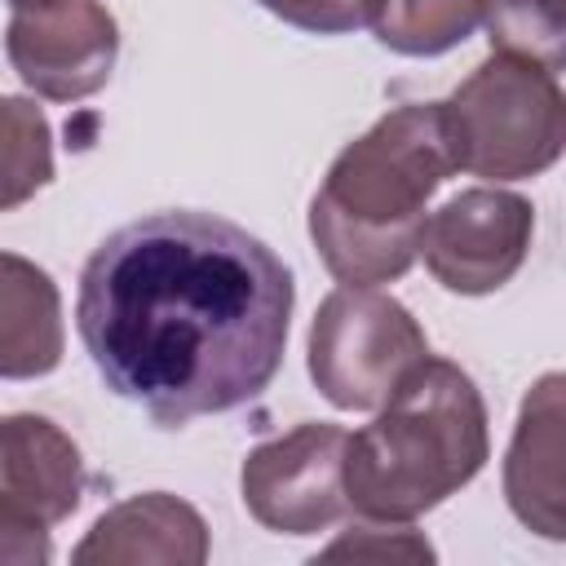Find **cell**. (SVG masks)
Returning <instances> with one entry per match:
<instances>
[{
    "instance_id": "obj_1",
    "label": "cell",
    "mask_w": 566,
    "mask_h": 566,
    "mask_svg": "<svg viewBox=\"0 0 566 566\" xmlns=\"http://www.w3.org/2000/svg\"><path fill=\"white\" fill-rule=\"evenodd\" d=\"M287 265L212 212H150L106 234L80 270L75 327L119 398L177 429L252 402L279 371Z\"/></svg>"
},
{
    "instance_id": "obj_2",
    "label": "cell",
    "mask_w": 566,
    "mask_h": 566,
    "mask_svg": "<svg viewBox=\"0 0 566 566\" xmlns=\"http://www.w3.org/2000/svg\"><path fill=\"white\" fill-rule=\"evenodd\" d=\"M455 172L442 102H411L380 115L349 142L310 203V239L323 265L349 287L394 283L424 243V203Z\"/></svg>"
},
{
    "instance_id": "obj_3",
    "label": "cell",
    "mask_w": 566,
    "mask_h": 566,
    "mask_svg": "<svg viewBox=\"0 0 566 566\" xmlns=\"http://www.w3.org/2000/svg\"><path fill=\"white\" fill-rule=\"evenodd\" d=\"M486 402L469 371L424 358L345 447L349 509L371 522H411L455 495L486 464Z\"/></svg>"
},
{
    "instance_id": "obj_4",
    "label": "cell",
    "mask_w": 566,
    "mask_h": 566,
    "mask_svg": "<svg viewBox=\"0 0 566 566\" xmlns=\"http://www.w3.org/2000/svg\"><path fill=\"white\" fill-rule=\"evenodd\" d=\"M455 168L486 181H522L566 150V93L553 71L491 53L442 102Z\"/></svg>"
},
{
    "instance_id": "obj_5",
    "label": "cell",
    "mask_w": 566,
    "mask_h": 566,
    "mask_svg": "<svg viewBox=\"0 0 566 566\" xmlns=\"http://www.w3.org/2000/svg\"><path fill=\"white\" fill-rule=\"evenodd\" d=\"M424 358L429 340L411 310L376 287L332 292L310 323V376L340 411L380 407Z\"/></svg>"
},
{
    "instance_id": "obj_6",
    "label": "cell",
    "mask_w": 566,
    "mask_h": 566,
    "mask_svg": "<svg viewBox=\"0 0 566 566\" xmlns=\"http://www.w3.org/2000/svg\"><path fill=\"white\" fill-rule=\"evenodd\" d=\"M84 495L80 447L44 416H4L0 424V562L44 566L49 526L75 513Z\"/></svg>"
},
{
    "instance_id": "obj_7",
    "label": "cell",
    "mask_w": 566,
    "mask_h": 566,
    "mask_svg": "<svg viewBox=\"0 0 566 566\" xmlns=\"http://www.w3.org/2000/svg\"><path fill=\"white\" fill-rule=\"evenodd\" d=\"M345 447H349V433L323 420L296 424L283 438L252 447L239 473L248 513L279 535L327 531L349 504Z\"/></svg>"
},
{
    "instance_id": "obj_8",
    "label": "cell",
    "mask_w": 566,
    "mask_h": 566,
    "mask_svg": "<svg viewBox=\"0 0 566 566\" xmlns=\"http://www.w3.org/2000/svg\"><path fill=\"white\" fill-rule=\"evenodd\" d=\"M531 234H535V208L522 195L478 186L451 195L424 221L420 252L429 274L447 292L486 296L522 270L531 252Z\"/></svg>"
},
{
    "instance_id": "obj_9",
    "label": "cell",
    "mask_w": 566,
    "mask_h": 566,
    "mask_svg": "<svg viewBox=\"0 0 566 566\" xmlns=\"http://www.w3.org/2000/svg\"><path fill=\"white\" fill-rule=\"evenodd\" d=\"M4 53L27 88L53 102H80L111 80L119 27L97 0H57L44 9H13Z\"/></svg>"
},
{
    "instance_id": "obj_10",
    "label": "cell",
    "mask_w": 566,
    "mask_h": 566,
    "mask_svg": "<svg viewBox=\"0 0 566 566\" xmlns=\"http://www.w3.org/2000/svg\"><path fill=\"white\" fill-rule=\"evenodd\" d=\"M504 500L531 535L566 544V371H544L517 407Z\"/></svg>"
},
{
    "instance_id": "obj_11",
    "label": "cell",
    "mask_w": 566,
    "mask_h": 566,
    "mask_svg": "<svg viewBox=\"0 0 566 566\" xmlns=\"http://www.w3.org/2000/svg\"><path fill=\"white\" fill-rule=\"evenodd\" d=\"M71 562L75 566H137V562L199 566L208 562V526L186 500L168 491H146L106 509L93 522V531L80 539Z\"/></svg>"
},
{
    "instance_id": "obj_12",
    "label": "cell",
    "mask_w": 566,
    "mask_h": 566,
    "mask_svg": "<svg viewBox=\"0 0 566 566\" xmlns=\"http://www.w3.org/2000/svg\"><path fill=\"white\" fill-rule=\"evenodd\" d=\"M62 363V301L53 279L22 261L0 256V371L9 380L44 376Z\"/></svg>"
},
{
    "instance_id": "obj_13",
    "label": "cell",
    "mask_w": 566,
    "mask_h": 566,
    "mask_svg": "<svg viewBox=\"0 0 566 566\" xmlns=\"http://www.w3.org/2000/svg\"><path fill=\"white\" fill-rule=\"evenodd\" d=\"M486 18V0H380L376 40L402 57H438L464 44Z\"/></svg>"
},
{
    "instance_id": "obj_14",
    "label": "cell",
    "mask_w": 566,
    "mask_h": 566,
    "mask_svg": "<svg viewBox=\"0 0 566 566\" xmlns=\"http://www.w3.org/2000/svg\"><path fill=\"white\" fill-rule=\"evenodd\" d=\"M486 35L495 53L566 71V0H486Z\"/></svg>"
},
{
    "instance_id": "obj_15",
    "label": "cell",
    "mask_w": 566,
    "mask_h": 566,
    "mask_svg": "<svg viewBox=\"0 0 566 566\" xmlns=\"http://www.w3.org/2000/svg\"><path fill=\"white\" fill-rule=\"evenodd\" d=\"M4 177H0V208H18L31 199L49 177H53V142H49V119L22 102L4 97Z\"/></svg>"
},
{
    "instance_id": "obj_16",
    "label": "cell",
    "mask_w": 566,
    "mask_h": 566,
    "mask_svg": "<svg viewBox=\"0 0 566 566\" xmlns=\"http://www.w3.org/2000/svg\"><path fill=\"white\" fill-rule=\"evenodd\" d=\"M256 4L283 18L287 27H301L314 35H345L354 27L376 22L380 13V0H256Z\"/></svg>"
},
{
    "instance_id": "obj_17",
    "label": "cell",
    "mask_w": 566,
    "mask_h": 566,
    "mask_svg": "<svg viewBox=\"0 0 566 566\" xmlns=\"http://www.w3.org/2000/svg\"><path fill=\"white\" fill-rule=\"evenodd\" d=\"M318 557H323V562H336V557H376V562L402 557V562H429L433 548H429L416 531H407V526H398V522H376V526H349V535H340V539H336L332 548H323Z\"/></svg>"
},
{
    "instance_id": "obj_18",
    "label": "cell",
    "mask_w": 566,
    "mask_h": 566,
    "mask_svg": "<svg viewBox=\"0 0 566 566\" xmlns=\"http://www.w3.org/2000/svg\"><path fill=\"white\" fill-rule=\"evenodd\" d=\"M13 9H44V4H57V0H9Z\"/></svg>"
}]
</instances>
